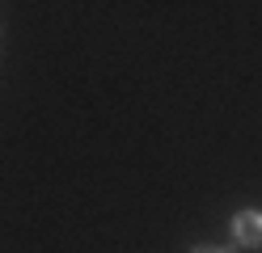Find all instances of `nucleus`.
Wrapping results in <instances>:
<instances>
[{"label":"nucleus","instance_id":"f257e3e1","mask_svg":"<svg viewBox=\"0 0 262 253\" xmlns=\"http://www.w3.org/2000/svg\"><path fill=\"white\" fill-rule=\"evenodd\" d=\"M233 241H237L241 249H258V245H262V211L245 207V211L233 215Z\"/></svg>","mask_w":262,"mask_h":253},{"label":"nucleus","instance_id":"f03ea898","mask_svg":"<svg viewBox=\"0 0 262 253\" xmlns=\"http://www.w3.org/2000/svg\"><path fill=\"white\" fill-rule=\"evenodd\" d=\"M190 253H224V249H220V245H194Z\"/></svg>","mask_w":262,"mask_h":253}]
</instances>
